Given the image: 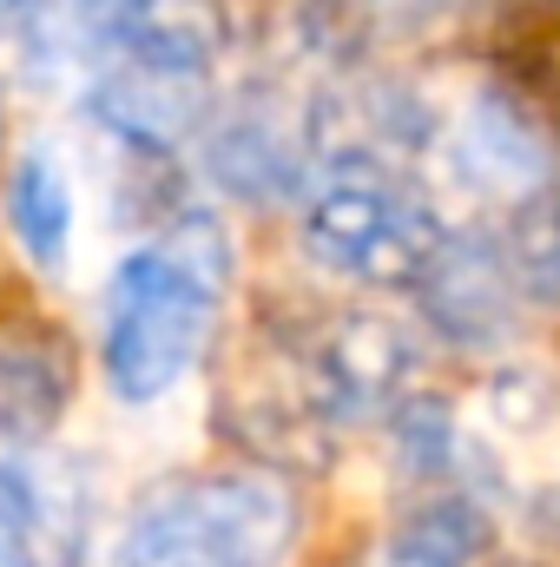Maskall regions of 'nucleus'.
I'll use <instances>...</instances> for the list:
<instances>
[{
  "label": "nucleus",
  "instance_id": "nucleus-1",
  "mask_svg": "<svg viewBox=\"0 0 560 567\" xmlns=\"http://www.w3.org/2000/svg\"><path fill=\"white\" fill-rule=\"evenodd\" d=\"M225 284L231 245L205 212H185L172 231L133 245L113 265L100 357L120 403H158L205 363L225 317Z\"/></svg>",
  "mask_w": 560,
  "mask_h": 567
},
{
  "label": "nucleus",
  "instance_id": "nucleus-2",
  "mask_svg": "<svg viewBox=\"0 0 560 567\" xmlns=\"http://www.w3.org/2000/svg\"><path fill=\"white\" fill-rule=\"evenodd\" d=\"M303 251L330 278L422 290L448 251V225L409 172L376 152H343L303 185Z\"/></svg>",
  "mask_w": 560,
  "mask_h": 567
},
{
  "label": "nucleus",
  "instance_id": "nucleus-3",
  "mask_svg": "<svg viewBox=\"0 0 560 567\" xmlns=\"http://www.w3.org/2000/svg\"><path fill=\"white\" fill-rule=\"evenodd\" d=\"M297 542V495L271 468H198L152 488L120 567H278Z\"/></svg>",
  "mask_w": 560,
  "mask_h": 567
},
{
  "label": "nucleus",
  "instance_id": "nucleus-4",
  "mask_svg": "<svg viewBox=\"0 0 560 567\" xmlns=\"http://www.w3.org/2000/svg\"><path fill=\"white\" fill-rule=\"evenodd\" d=\"M409 377H416V337L396 317L356 310L317 337L303 396L310 410H330V416H370V410H390Z\"/></svg>",
  "mask_w": 560,
  "mask_h": 567
},
{
  "label": "nucleus",
  "instance_id": "nucleus-5",
  "mask_svg": "<svg viewBox=\"0 0 560 567\" xmlns=\"http://www.w3.org/2000/svg\"><path fill=\"white\" fill-rule=\"evenodd\" d=\"M310 165V140L303 126L290 120V106L271 93H251L238 113H225L211 126V172L245 192V198H283V192H303Z\"/></svg>",
  "mask_w": 560,
  "mask_h": 567
},
{
  "label": "nucleus",
  "instance_id": "nucleus-6",
  "mask_svg": "<svg viewBox=\"0 0 560 567\" xmlns=\"http://www.w3.org/2000/svg\"><path fill=\"white\" fill-rule=\"evenodd\" d=\"M73 403V363L53 330H0V442L33 449L46 442Z\"/></svg>",
  "mask_w": 560,
  "mask_h": 567
},
{
  "label": "nucleus",
  "instance_id": "nucleus-7",
  "mask_svg": "<svg viewBox=\"0 0 560 567\" xmlns=\"http://www.w3.org/2000/svg\"><path fill=\"white\" fill-rule=\"evenodd\" d=\"M428 303H435V323L481 343V337H501L515 323V303H521V271L501 245H448L442 265L428 271Z\"/></svg>",
  "mask_w": 560,
  "mask_h": 567
},
{
  "label": "nucleus",
  "instance_id": "nucleus-8",
  "mask_svg": "<svg viewBox=\"0 0 560 567\" xmlns=\"http://www.w3.org/2000/svg\"><path fill=\"white\" fill-rule=\"evenodd\" d=\"M7 218L13 238L27 251V265L40 271H66V245H73V185L60 172L53 152H27L7 178Z\"/></svg>",
  "mask_w": 560,
  "mask_h": 567
},
{
  "label": "nucleus",
  "instance_id": "nucleus-9",
  "mask_svg": "<svg viewBox=\"0 0 560 567\" xmlns=\"http://www.w3.org/2000/svg\"><path fill=\"white\" fill-rule=\"evenodd\" d=\"M481 548H488V522L468 495H435L409 508L370 567H481Z\"/></svg>",
  "mask_w": 560,
  "mask_h": 567
},
{
  "label": "nucleus",
  "instance_id": "nucleus-10",
  "mask_svg": "<svg viewBox=\"0 0 560 567\" xmlns=\"http://www.w3.org/2000/svg\"><path fill=\"white\" fill-rule=\"evenodd\" d=\"M455 158L475 185H535L548 172V152H541V133L501 100V93H481L462 120V140H455Z\"/></svg>",
  "mask_w": 560,
  "mask_h": 567
},
{
  "label": "nucleus",
  "instance_id": "nucleus-11",
  "mask_svg": "<svg viewBox=\"0 0 560 567\" xmlns=\"http://www.w3.org/2000/svg\"><path fill=\"white\" fill-rule=\"evenodd\" d=\"M0 567H40V548H33V502H20L13 482H0Z\"/></svg>",
  "mask_w": 560,
  "mask_h": 567
},
{
  "label": "nucleus",
  "instance_id": "nucleus-12",
  "mask_svg": "<svg viewBox=\"0 0 560 567\" xmlns=\"http://www.w3.org/2000/svg\"><path fill=\"white\" fill-rule=\"evenodd\" d=\"M27 7H33V0H0V40H7V33L27 20Z\"/></svg>",
  "mask_w": 560,
  "mask_h": 567
}]
</instances>
